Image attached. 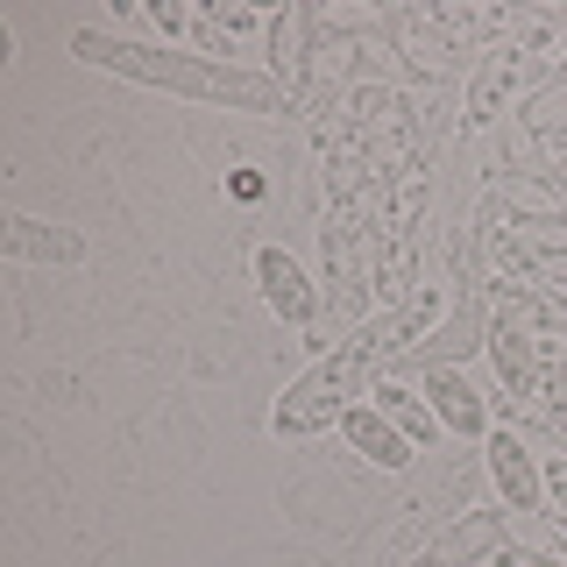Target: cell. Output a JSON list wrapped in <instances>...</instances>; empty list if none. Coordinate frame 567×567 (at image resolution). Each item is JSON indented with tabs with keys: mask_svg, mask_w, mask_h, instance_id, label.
<instances>
[{
	"mask_svg": "<svg viewBox=\"0 0 567 567\" xmlns=\"http://www.w3.org/2000/svg\"><path fill=\"white\" fill-rule=\"evenodd\" d=\"M504 511H468V518H461L447 539H440V560L447 567H468V560H483V554H496V546H504Z\"/></svg>",
	"mask_w": 567,
	"mask_h": 567,
	"instance_id": "obj_8",
	"label": "cell"
},
{
	"mask_svg": "<svg viewBox=\"0 0 567 567\" xmlns=\"http://www.w3.org/2000/svg\"><path fill=\"white\" fill-rule=\"evenodd\" d=\"M546 496H554L560 518H567V468H546Z\"/></svg>",
	"mask_w": 567,
	"mask_h": 567,
	"instance_id": "obj_13",
	"label": "cell"
},
{
	"mask_svg": "<svg viewBox=\"0 0 567 567\" xmlns=\"http://www.w3.org/2000/svg\"><path fill=\"white\" fill-rule=\"evenodd\" d=\"M377 398H383V419H390V425H398V433H404V440H412V447H419V440H433V433H440V419H433V404H419V398H412V390H398V383H383V390H377Z\"/></svg>",
	"mask_w": 567,
	"mask_h": 567,
	"instance_id": "obj_11",
	"label": "cell"
},
{
	"mask_svg": "<svg viewBox=\"0 0 567 567\" xmlns=\"http://www.w3.org/2000/svg\"><path fill=\"white\" fill-rule=\"evenodd\" d=\"M85 64H106L121 79H142V85H164V93H185V100H220V106H248V114H284L291 93L262 71H241L227 58H192V50H142V43H121V35H100V29H79L71 35Z\"/></svg>",
	"mask_w": 567,
	"mask_h": 567,
	"instance_id": "obj_2",
	"label": "cell"
},
{
	"mask_svg": "<svg viewBox=\"0 0 567 567\" xmlns=\"http://www.w3.org/2000/svg\"><path fill=\"white\" fill-rule=\"evenodd\" d=\"M256 277H262V298H270L284 319H312V291H306V277H298V262L284 256V248H262Z\"/></svg>",
	"mask_w": 567,
	"mask_h": 567,
	"instance_id": "obj_7",
	"label": "cell"
},
{
	"mask_svg": "<svg viewBox=\"0 0 567 567\" xmlns=\"http://www.w3.org/2000/svg\"><path fill=\"white\" fill-rule=\"evenodd\" d=\"M419 567H447V560H440V554H433V560H419Z\"/></svg>",
	"mask_w": 567,
	"mask_h": 567,
	"instance_id": "obj_14",
	"label": "cell"
},
{
	"mask_svg": "<svg viewBox=\"0 0 567 567\" xmlns=\"http://www.w3.org/2000/svg\"><path fill=\"white\" fill-rule=\"evenodd\" d=\"M341 433H348L369 461H377V468H404V461H412V440H404L383 412H362V404H348V412H341Z\"/></svg>",
	"mask_w": 567,
	"mask_h": 567,
	"instance_id": "obj_5",
	"label": "cell"
},
{
	"mask_svg": "<svg viewBox=\"0 0 567 567\" xmlns=\"http://www.w3.org/2000/svg\"><path fill=\"white\" fill-rule=\"evenodd\" d=\"M518 71H525V50H518V43H511V50H489L483 71H475V85H468V114H475V121H489V114H496V100L518 85Z\"/></svg>",
	"mask_w": 567,
	"mask_h": 567,
	"instance_id": "obj_9",
	"label": "cell"
},
{
	"mask_svg": "<svg viewBox=\"0 0 567 567\" xmlns=\"http://www.w3.org/2000/svg\"><path fill=\"white\" fill-rule=\"evenodd\" d=\"M489 468H496V483H504L511 511H539L546 475L532 468V454H525V440H518V433H496V440H489Z\"/></svg>",
	"mask_w": 567,
	"mask_h": 567,
	"instance_id": "obj_3",
	"label": "cell"
},
{
	"mask_svg": "<svg viewBox=\"0 0 567 567\" xmlns=\"http://www.w3.org/2000/svg\"><path fill=\"white\" fill-rule=\"evenodd\" d=\"M425 398H433V419L440 425H454L461 440H475L489 425V412H483V398H475L468 383L454 377V369H433V377H425Z\"/></svg>",
	"mask_w": 567,
	"mask_h": 567,
	"instance_id": "obj_4",
	"label": "cell"
},
{
	"mask_svg": "<svg viewBox=\"0 0 567 567\" xmlns=\"http://www.w3.org/2000/svg\"><path fill=\"white\" fill-rule=\"evenodd\" d=\"M8 248L14 256H35V262H79V235L71 227H43V220H8Z\"/></svg>",
	"mask_w": 567,
	"mask_h": 567,
	"instance_id": "obj_10",
	"label": "cell"
},
{
	"mask_svg": "<svg viewBox=\"0 0 567 567\" xmlns=\"http://www.w3.org/2000/svg\"><path fill=\"white\" fill-rule=\"evenodd\" d=\"M433 312H440V284H419L390 319H369V327H354L341 348H327V362H312L306 377L277 398V433L306 440V433H319V425H333L348 412V398L369 383V369H383V354L412 348V333L433 327Z\"/></svg>",
	"mask_w": 567,
	"mask_h": 567,
	"instance_id": "obj_1",
	"label": "cell"
},
{
	"mask_svg": "<svg viewBox=\"0 0 567 567\" xmlns=\"http://www.w3.org/2000/svg\"><path fill=\"white\" fill-rule=\"evenodd\" d=\"M496 567H560V560H546V554H525V546H496Z\"/></svg>",
	"mask_w": 567,
	"mask_h": 567,
	"instance_id": "obj_12",
	"label": "cell"
},
{
	"mask_svg": "<svg viewBox=\"0 0 567 567\" xmlns=\"http://www.w3.org/2000/svg\"><path fill=\"white\" fill-rule=\"evenodd\" d=\"M319 29V8H284L277 14V50H270V58H277V85H284V93H291L298 100V85H306V35Z\"/></svg>",
	"mask_w": 567,
	"mask_h": 567,
	"instance_id": "obj_6",
	"label": "cell"
}]
</instances>
